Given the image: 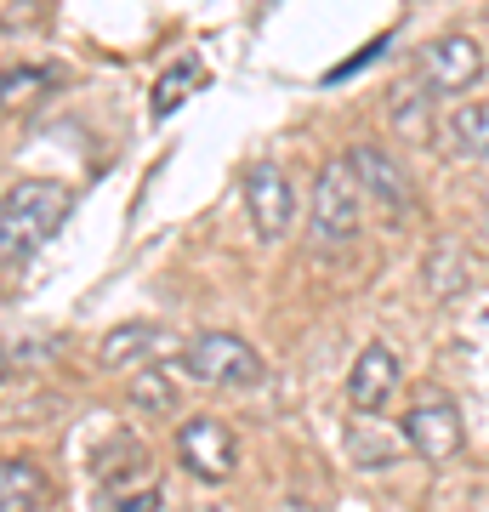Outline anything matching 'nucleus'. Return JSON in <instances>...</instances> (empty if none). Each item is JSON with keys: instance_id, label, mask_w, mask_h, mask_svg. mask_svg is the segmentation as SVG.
<instances>
[{"instance_id": "obj_1", "label": "nucleus", "mask_w": 489, "mask_h": 512, "mask_svg": "<svg viewBox=\"0 0 489 512\" xmlns=\"http://www.w3.org/2000/svg\"><path fill=\"white\" fill-rule=\"evenodd\" d=\"M69 222V188L46 183V177H29V183H12L6 200H0V256L6 268H29V256L57 239V228Z\"/></svg>"}, {"instance_id": "obj_2", "label": "nucleus", "mask_w": 489, "mask_h": 512, "mask_svg": "<svg viewBox=\"0 0 489 512\" xmlns=\"http://www.w3.org/2000/svg\"><path fill=\"white\" fill-rule=\"evenodd\" d=\"M177 370L182 376H194L205 387H256L262 382V353L234 336V330H200V336H188L177 353Z\"/></svg>"}, {"instance_id": "obj_3", "label": "nucleus", "mask_w": 489, "mask_h": 512, "mask_svg": "<svg viewBox=\"0 0 489 512\" xmlns=\"http://www.w3.org/2000/svg\"><path fill=\"white\" fill-rule=\"evenodd\" d=\"M364 205H370V200H364L353 165H347V160H325V165H319V177H313V234L325 239V245H347V239H359Z\"/></svg>"}, {"instance_id": "obj_4", "label": "nucleus", "mask_w": 489, "mask_h": 512, "mask_svg": "<svg viewBox=\"0 0 489 512\" xmlns=\"http://www.w3.org/2000/svg\"><path fill=\"white\" fill-rule=\"evenodd\" d=\"M399 433H404V444H410L421 461H455L461 456V439H467L455 399L450 393H438V387H421L416 399L404 404V427Z\"/></svg>"}, {"instance_id": "obj_5", "label": "nucleus", "mask_w": 489, "mask_h": 512, "mask_svg": "<svg viewBox=\"0 0 489 512\" xmlns=\"http://www.w3.org/2000/svg\"><path fill=\"white\" fill-rule=\"evenodd\" d=\"M177 461L205 484H228L239 473V439L217 416H188L177 427Z\"/></svg>"}, {"instance_id": "obj_6", "label": "nucleus", "mask_w": 489, "mask_h": 512, "mask_svg": "<svg viewBox=\"0 0 489 512\" xmlns=\"http://www.w3.org/2000/svg\"><path fill=\"white\" fill-rule=\"evenodd\" d=\"M245 211H251L256 239L273 245V239L290 234V222H296V188H290V177L273 160H262V165L245 171Z\"/></svg>"}, {"instance_id": "obj_7", "label": "nucleus", "mask_w": 489, "mask_h": 512, "mask_svg": "<svg viewBox=\"0 0 489 512\" xmlns=\"http://www.w3.org/2000/svg\"><path fill=\"white\" fill-rule=\"evenodd\" d=\"M421 74H427V92L444 97H467L484 80V52L467 35H438L421 46Z\"/></svg>"}, {"instance_id": "obj_8", "label": "nucleus", "mask_w": 489, "mask_h": 512, "mask_svg": "<svg viewBox=\"0 0 489 512\" xmlns=\"http://www.w3.org/2000/svg\"><path fill=\"white\" fill-rule=\"evenodd\" d=\"M347 165H353V177H359L364 200L387 211V222H404V217H410V183H404L399 160H393L387 148H376V143L347 148Z\"/></svg>"}, {"instance_id": "obj_9", "label": "nucleus", "mask_w": 489, "mask_h": 512, "mask_svg": "<svg viewBox=\"0 0 489 512\" xmlns=\"http://www.w3.org/2000/svg\"><path fill=\"white\" fill-rule=\"evenodd\" d=\"M399 382H404L399 353L387 348V342H370V348L353 359V376H347V404H353L359 416H381V410L393 404V393H399Z\"/></svg>"}, {"instance_id": "obj_10", "label": "nucleus", "mask_w": 489, "mask_h": 512, "mask_svg": "<svg viewBox=\"0 0 489 512\" xmlns=\"http://www.w3.org/2000/svg\"><path fill=\"white\" fill-rule=\"evenodd\" d=\"M46 495H52V484H46V473L29 456L0 461V512H40Z\"/></svg>"}, {"instance_id": "obj_11", "label": "nucleus", "mask_w": 489, "mask_h": 512, "mask_svg": "<svg viewBox=\"0 0 489 512\" xmlns=\"http://www.w3.org/2000/svg\"><path fill=\"white\" fill-rule=\"evenodd\" d=\"M154 348H160V325L131 319V325H120V330H109V336H103L97 359H103L109 370H126V365H137V359H148Z\"/></svg>"}, {"instance_id": "obj_12", "label": "nucleus", "mask_w": 489, "mask_h": 512, "mask_svg": "<svg viewBox=\"0 0 489 512\" xmlns=\"http://www.w3.org/2000/svg\"><path fill=\"white\" fill-rule=\"evenodd\" d=\"M444 131H450V148L461 160H489V103L484 97H478V103H461V109L444 120Z\"/></svg>"}, {"instance_id": "obj_13", "label": "nucleus", "mask_w": 489, "mask_h": 512, "mask_svg": "<svg viewBox=\"0 0 489 512\" xmlns=\"http://www.w3.org/2000/svg\"><path fill=\"white\" fill-rule=\"evenodd\" d=\"M205 80V63L200 57H177L171 69L160 74V86H154V97H148V109H154V120H165V114H177L188 97H194V86Z\"/></svg>"}, {"instance_id": "obj_14", "label": "nucleus", "mask_w": 489, "mask_h": 512, "mask_svg": "<svg viewBox=\"0 0 489 512\" xmlns=\"http://www.w3.org/2000/svg\"><path fill=\"white\" fill-rule=\"evenodd\" d=\"M467 251L455 245V239H438L433 251H427V291L433 296H455L461 285H467Z\"/></svg>"}, {"instance_id": "obj_15", "label": "nucleus", "mask_w": 489, "mask_h": 512, "mask_svg": "<svg viewBox=\"0 0 489 512\" xmlns=\"http://www.w3.org/2000/svg\"><path fill=\"white\" fill-rule=\"evenodd\" d=\"M131 404L148 410V416H165V410H177V382H171L160 365L137 370V382H131Z\"/></svg>"}, {"instance_id": "obj_16", "label": "nucleus", "mask_w": 489, "mask_h": 512, "mask_svg": "<svg viewBox=\"0 0 489 512\" xmlns=\"http://www.w3.org/2000/svg\"><path fill=\"white\" fill-rule=\"evenodd\" d=\"M97 473L114 478V490H120L126 478H143L148 473V450H143V444H131V439H120V444H109V456L97 461Z\"/></svg>"}, {"instance_id": "obj_17", "label": "nucleus", "mask_w": 489, "mask_h": 512, "mask_svg": "<svg viewBox=\"0 0 489 512\" xmlns=\"http://www.w3.org/2000/svg\"><path fill=\"white\" fill-rule=\"evenodd\" d=\"M165 490L160 484H137V490H114V501L103 512H160Z\"/></svg>"}, {"instance_id": "obj_18", "label": "nucleus", "mask_w": 489, "mask_h": 512, "mask_svg": "<svg viewBox=\"0 0 489 512\" xmlns=\"http://www.w3.org/2000/svg\"><path fill=\"white\" fill-rule=\"evenodd\" d=\"M478 239H484V245H489V194H484V200H478Z\"/></svg>"}]
</instances>
